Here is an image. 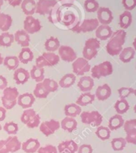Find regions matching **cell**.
<instances>
[{
    "mask_svg": "<svg viewBox=\"0 0 136 153\" xmlns=\"http://www.w3.org/2000/svg\"><path fill=\"white\" fill-rule=\"evenodd\" d=\"M126 32L124 30L120 29L112 33L109 41L106 44V49L108 54L111 56L118 55L123 49V46L125 43Z\"/></svg>",
    "mask_w": 136,
    "mask_h": 153,
    "instance_id": "cell-1",
    "label": "cell"
},
{
    "mask_svg": "<svg viewBox=\"0 0 136 153\" xmlns=\"http://www.w3.org/2000/svg\"><path fill=\"white\" fill-rule=\"evenodd\" d=\"M17 88L7 87L3 90V96L1 98L3 108L6 110H10L16 105V101L19 97Z\"/></svg>",
    "mask_w": 136,
    "mask_h": 153,
    "instance_id": "cell-2",
    "label": "cell"
},
{
    "mask_svg": "<svg viewBox=\"0 0 136 153\" xmlns=\"http://www.w3.org/2000/svg\"><path fill=\"white\" fill-rule=\"evenodd\" d=\"M100 48V41L97 38H89L85 41V46L82 51L83 58L87 61L92 60L98 54V50Z\"/></svg>",
    "mask_w": 136,
    "mask_h": 153,
    "instance_id": "cell-3",
    "label": "cell"
},
{
    "mask_svg": "<svg viewBox=\"0 0 136 153\" xmlns=\"http://www.w3.org/2000/svg\"><path fill=\"white\" fill-rule=\"evenodd\" d=\"M91 71L93 79H99L111 75L113 73V67L110 61H104L93 67Z\"/></svg>",
    "mask_w": 136,
    "mask_h": 153,
    "instance_id": "cell-4",
    "label": "cell"
},
{
    "mask_svg": "<svg viewBox=\"0 0 136 153\" xmlns=\"http://www.w3.org/2000/svg\"><path fill=\"white\" fill-rule=\"evenodd\" d=\"M81 120L84 124L92 127H99L103 122V116L97 111H83L81 113Z\"/></svg>",
    "mask_w": 136,
    "mask_h": 153,
    "instance_id": "cell-5",
    "label": "cell"
},
{
    "mask_svg": "<svg viewBox=\"0 0 136 153\" xmlns=\"http://www.w3.org/2000/svg\"><path fill=\"white\" fill-rule=\"evenodd\" d=\"M60 58L54 52H44L36 59V66L40 68L53 67L59 63Z\"/></svg>",
    "mask_w": 136,
    "mask_h": 153,
    "instance_id": "cell-6",
    "label": "cell"
},
{
    "mask_svg": "<svg viewBox=\"0 0 136 153\" xmlns=\"http://www.w3.org/2000/svg\"><path fill=\"white\" fill-rule=\"evenodd\" d=\"M123 129L126 132L125 140L126 143L136 144V120L132 119L124 122Z\"/></svg>",
    "mask_w": 136,
    "mask_h": 153,
    "instance_id": "cell-7",
    "label": "cell"
},
{
    "mask_svg": "<svg viewBox=\"0 0 136 153\" xmlns=\"http://www.w3.org/2000/svg\"><path fill=\"white\" fill-rule=\"evenodd\" d=\"M100 25V22L97 20V18L94 19H84L82 22L79 24L73 31L78 33H88L91 31H95L97 27Z\"/></svg>",
    "mask_w": 136,
    "mask_h": 153,
    "instance_id": "cell-8",
    "label": "cell"
},
{
    "mask_svg": "<svg viewBox=\"0 0 136 153\" xmlns=\"http://www.w3.org/2000/svg\"><path fill=\"white\" fill-rule=\"evenodd\" d=\"M73 71L75 76H83L86 73L91 71V65L88 61L84 58H78L72 64Z\"/></svg>",
    "mask_w": 136,
    "mask_h": 153,
    "instance_id": "cell-9",
    "label": "cell"
},
{
    "mask_svg": "<svg viewBox=\"0 0 136 153\" xmlns=\"http://www.w3.org/2000/svg\"><path fill=\"white\" fill-rule=\"evenodd\" d=\"M24 31L28 34H33L40 31L42 28L41 23L38 19L32 16H26L23 22Z\"/></svg>",
    "mask_w": 136,
    "mask_h": 153,
    "instance_id": "cell-10",
    "label": "cell"
},
{
    "mask_svg": "<svg viewBox=\"0 0 136 153\" xmlns=\"http://www.w3.org/2000/svg\"><path fill=\"white\" fill-rule=\"evenodd\" d=\"M57 3L56 0H38L36 2L35 13L42 16L49 14Z\"/></svg>",
    "mask_w": 136,
    "mask_h": 153,
    "instance_id": "cell-11",
    "label": "cell"
},
{
    "mask_svg": "<svg viewBox=\"0 0 136 153\" xmlns=\"http://www.w3.org/2000/svg\"><path fill=\"white\" fill-rule=\"evenodd\" d=\"M60 123L55 120H50L45 121L40 124V131L44 134L46 137L52 135L56 131L60 128Z\"/></svg>",
    "mask_w": 136,
    "mask_h": 153,
    "instance_id": "cell-12",
    "label": "cell"
},
{
    "mask_svg": "<svg viewBox=\"0 0 136 153\" xmlns=\"http://www.w3.org/2000/svg\"><path fill=\"white\" fill-rule=\"evenodd\" d=\"M58 50V56L60 59L66 62H73L77 58V55L72 47L68 46H60Z\"/></svg>",
    "mask_w": 136,
    "mask_h": 153,
    "instance_id": "cell-13",
    "label": "cell"
},
{
    "mask_svg": "<svg viewBox=\"0 0 136 153\" xmlns=\"http://www.w3.org/2000/svg\"><path fill=\"white\" fill-rule=\"evenodd\" d=\"M97 20L101 25H109L114 19L112 12L109 7H100L97 10Z\"/></svg>",
    "mask_w": 136,
    "mask_h": 153,
    "instance_id": "cell-14",
    "label": "cell"
},
{
    "mask_svg": "<svg viewBox=\"0 0 136 153\" xmlns=\"http://www.w3.org/2000/svg\"><path fill=\"white\" fill-rule=\"evenodd\" d=\"M34 102H35V97H34V95L29 93H25V94L19 95L16 104L19 105L22 108L28 109L31 108Z\"/></svg>",
    "mask_w": 136,
    "mask_h": 153,
    "instance_id": "cell-15",
    "label": "cell"
},
{
    "mask_svg": "<svg viewBox=\"0 0 136 153\" xmlns=\"http://www.w3.org/2000/svg\"><path fill=\"white\" fill-rule=\"evenodd\" d=\"M78 146L77 143L73 140H66L59 143L57 147V150L59 153H75L77 152Z\"/></svg>",
    "mask_w": 136,
    "mask_h": 153,
    "instance_id": "cell-16",
    "label": "cell"
},
{
    "mask_svg": "<svg viewBox=\"0 0 136 153\" xmlns=\"http://www.w3.org/2000/svg\"><path fill=\"white\" fill-rule=\"evenodd\" d=\"M112 31L111 28L109 25H100L97 27V29L95 30V35L96 38L99 40H107L111 36Z\"/></svg>",
    "mask_w": 136,
    "mask_h": 153,
    "instance_id": "cell-17",
    "label": "cell"
},
{
    "mask_svg": "<svg viewBox=\"0 0 136 153\" xmlns=\"http://www.w3.org/2000/svg\"><path fill=\"white\" fill-rule=\"evenodd\" d=\"M77 86L82 92H89V91H91L93 89L94 86V79L91 77V76H83L79 79V82L77 84Z\"/></svg>",
    "mask_w": 136,
    "mask_h": 153,
    "instance_id": "cell-18",
    "label": "cell"
},
{
    "mask_svg": "<svg viewBox=\"0 0 136 153\" xmlns=\"http://www.w3.org/2000/svg\"><path fill=\"white\" fill-rule=\"evenodd\" d=\"M111 96V89L108 84L100 85L97 88L95 92V97L99 101H105Z\"/></svg>",
    "mask_w": 136,
    "mask_h": 153,
    "instance_id": "cell-19",
    "label": "cell"
},
{
    "mask_svg": "<svg viewBox=\"0 0 136 153\" xmlns=\"http://www.w3.org/2000/svg\"><path fill=\"white\" fill-rule=\"evenodd\" d=\"M30 78L29 73L28 70L24 68H17L14 70L13 73V80L16 85H24L28 81Z\"/></svg>",
    "mask_w": 136,
    "mask_h": 153,
    "instance_id": "cell-20",
    "label": "cell"
},
{
    "mask_svg": "<svg viewBox=\"0 0 136 153\" xmlns=\"http://www.w3.org/2000/svg\"><path fill=\"white\" fill-rule=\"evenodd\" d=\"M40 147V143L38 140L34 138H29L26 141L23 142L21 146V149L26 153H34L37 152Z\"/></svg>",
    "mask_w": 136,
    "mask_h": 153,
    "instance_id": "cell-21",
    "label": "cell"
},
{
    "mask_svg": "<svg viewBox=\"0 0 136 153\" xmlns=\"http://www.w3.org/2000/svg\"><path fill=\"white\" fill-rule=\"evenodd\" d=\"M14 37V40L22 48L28 47L30 44V36L28 33L24 30H18L16 31Z\"/></svg>",
    "mask_w": 136,
    "mask_h": 153,
    "instance_id": "cell-22",
    "label": "cell"
},
{
    "mask_svg": "<svg viewBox=\"0 0 136 153\" xmlns=\"http://www.w3.org/2000/svg\"><path fill=\"white\" fill-rule=\"evenodd\" d=\"M4 141H5L6 149H7L8 153L16 152L21 149L22 143H20L18 137H16V136L8 137L6 140H4Z\"/></svg>",
    "mask_w": 136,
    "mask_h": 153,
    "instance_id": "cell-23",
    "label": "cell"
},
{
    "mask_svg": "<svg viewBox=\"0 0 136 153\" xmlns=\"http://www.w3.org/2000/svg\"><path fill=\"white\" fill-rule=\"evenodd\" d=\"M77 121L74 118L69 117H66L60 123L61 128L68 132H73V131H75L77 128Z\"/></svg>",
    "mask_w": 136,
    "mask_h": 153,
    "instance_id": "cell-24",
    "label": "cell"
},
{
    "mask_svg": "<svg viewBox=\"0 0 136 153\" xmlns=\"http://www.w3.org/2000/svg\"><path fill=\"white\" fill-rule=\"evenodd\" d=\"M123 123L124 120L122 115L117 114L109 119L108 128L110 129V131H115V130H117L120 128H121L123 126Z\"/></svg>",
    "mask_w": 136,
    "mask_h": 153,
    "instance_id": "cell-25",
    "label": "cell"
},
{
    "mask_svg": "<svg viewBox=\"0 0 136 153\" xmlns=\"http://www.w3.org/2000/svg\"><path fill=\"white\" fill-rule=\"evenodd\" d=\"M81 113H82V108L76 103L66 105L64 107V114H65L66 117L75 118L80 115Z\"/></svg>",
    "mask_w": 136,
    "mask_h": 153,
    "instance_id": "cell-26",
    "label": "cell"
},
{
    "mask_svg": "<svg viewBox=\"0 0 136 153\" xmlns=\"http://www.w3.org/2000/svg\"><path fill=\"white\" fill-rule=\"evenodd\" d=\"M21 8L26 16H32L36 10V2L34 0H22Z\"/></svg>",
    "mask_w": 136,
    "mask_h": 153,
    "instance_id": "cell-27",
    "label": "cell"
},
{
    "mask_svg": "<svg viewBox=\"0 0 136 153\" xmlns=\"http://www.w3.org/2000/svg\"><path fill=\"white\" fill-rule=\"evenodd\" d=\"M94 100H95V95L91 94L90 92L83 93L77 99L76 104L80 106V107H83V106H86L90 104H92Z\"/></svg>",
    "mask_w": 136,
    "mask_h": 153,
    "instance_id": "cell-28",
    "label": "cell"
},
{
    "mask_svg": "<svg viewBox=\"0 0 136 153\" xmlns=\"http://www.w3.org/2000/svg\"><path fill=\"white\" fill-rule=\"evenodd\" d=\"M135 55V49L132 47H126L119 54V58L123 63L130 62Z\"/></svg>",
    "mask_w": 136,
    "mask_h": 153,
    "instance_id": "cell-29",
    "label": "cell"
},
{
    "mask_svg": "<svg viewBox=\"0 0 136 153\" xmlns=\"http://www.w3.org/2000/svg\"><path fill=\"white\" fill-rule=\"evenodd\" d=\"M132 22V16L130 11L125 10L120 15L119 24L123 30L128 28L131 25Z\"/></svg>",
    "mask_w": 136,
    "mask_h": 153,
    "instance_id": "cell-30",
    "label": "cell"
},
{
    "mask_svg": "<svg viewBox=\"0 0 136 153\" xmlns=\"http://www.w3.org/2000/svg\"><path fill=\"white\" fill-rule=\"evenodd\" d=\"M17 58L19 62L26 64L30 61H32V60L34 59V54L28 47L22 48L20 53L19 54V56Z\"/></svg>",
    "mask_w": 136,
    "mask_h": 153,
    "instance_id": "cell-31",
    "label": "cell"
},
{
    "mask_svg": "<svg viewBox=\"0 0 136 153\" xmlns=\"http://www.w3.org/2000/svg\"><path fill=\"white\" fill-rule=\"evenodd\" d=\"M76 77L73 73H68L66 74L60 79L58 82V85L62 88H69L74 85L76 82Z\"/></svg>",
    "mask_w": 136,
    "mask_h": 153,
    "instance_id": "cell-32",
    "label": "cell"
},
{
    "mask_svg": "<svg viewBox=\"0 0 136 153\" xmlns=\"http://www.w3.org/2000/svg\"><path fill=\"white\" fill-rule=\"evenodd\" d=\"M13 19L8 14L0 12V30L4 32L8 31L12 25Z\"/></svg>",
    "mask_w": 136,
    "mask_h": 153,
    "instance_id": "cell-33",
    "label": "cell"
},
{
    "mask_svg": "<svg viewBox=\"0 0 136 153\" xmlns=\"http://www.w3.org/2000/svg\"><path fill=\"white\" fill-rule=\"evenodd\" d=\"M29 75L30 78H31L33 80L35 81L37 83L42 82L43 81V79H44V69L40 68V67H37V66L34 65L31 70V71H30Z\"/></svg>",
    "mask_w": 136,
    "mask_h": 153,
    "instance_id": "cell-34",
    "label": "cell"
},
{
    "mask_svg": "<svg viewBox=\"0 0 136 153\" xmlns=\"http://www.w3.org/2000/svg\"><path fill=\"white\" fill-rule=\"evenodd\" d=\"M60 41L57 37H50L46 40L44 43V46L46 50L48 52H54L58 50L60 47Z\"/></svg>",
    "mask_w": 136,
    "mask_h": 153,
    "instance_id": "cell-35",
    "label": "cell"
},
{
    "mask_svg": "<svg viewBox=\"0 0 136 153\" xmlns=\"http://www.w3.org/2000/svg\"><path fill=\"white\" fill-rule=\"evenodd\" d=\"M114 109L117 114L122 115L128 111L129 109V104L126 99H120L114 104Z\"/></svg>",
    "mask_w": 136,
    "mask_h": 153,
    "instance_id": "cell-36",
    "label": "cell"
},
{
    "mask_svg": "<svg viewBox=\"0 0 136 153\" xmlns=\"http://www.w3.org/2000/svg\"><path fill=\"white\" fill-rule=\"evenodd\" d=\"M19 61L16 56H7L4 58L3 64L9 70H15L18 68Z\"/></svg>",
    "mask_w": 136,
    "mask_h": 153,
    "instance_id": "cell-37",
    "label": "cell"
},
{
    "mask_svg": "<svg viewBox=\"0 0 136 153\" xmlns=\"http://www.w3.org/2000/svg\"><path fill=\"white\" fill-rule=\"evenodd\" d=\"M14 41L13 34L9 32H3L0 34V46L2 47H10Z\"/></svg>",
    "mask_w": 136,
    "mask_h": 153,
    "instance_id": "cell-38",
    "label": "cell"
},
{
    "mask_svg": "<svg viewBox=\"0 0 136 153\" xmlns=\"http://www.w3.org/2000/svg\"><path fill=\"white\" fill-rule=\"evenodd\" d=\"M49 93L45 89L42 82L37 83L34 92H33V95L34 97H37L38 99H46L49 96Z\"/></svg>",
    "mask_w": 136,
    "mask_h": 153,
    "instance_id": "cell-39",
    "label": "cell"
},
{
    "mask_svg": "<svg viewBox=\"0 0 136 153\" xmlns=\"http://www.w3.org/2000/svg\"><path fill=\"white\" fill-rule=\"evenodd\" d=\"M95 134L97 137H98V138H100V140H106L110 138L111 131L108 127L100 126L99 127H97V129L96 131Z\"/></svg>",
    "mask_w": 136,
    "mask_h": 153,
    "instance_id": "cell-40",
    "label": "cell"
},
{
    "mask_svg": "<svg viewBox=\"0 0 136 153\" xmlns=\"http://www.w3.org/2000/svg\"><path fill=\"white\" fill-rule=\"evenodd\" d=\"M43 87L45 88V89L48 91V92L50 94V93L55 92L58 89V83L55 82L53 79H44L43 81L42 82Z\"/></svg>",
    "mask_w": 136,
    "mask_h": 153,
    "instance_id": "cell-41",
    "label": "cell"
},
{
    "mask_svg": "<svg viewBox=\"0 0 136 153\" xmlns=\"http://www.w3.org/2000/svg\"><path fill=\"white\" fill-rule=\"evenodd\" d=\"M36 114H37V113L33 108L25 109L24 111L22 112V116H21V121H22V123L26 126L36 116Z\"/></svg>",
    "mask_w": 136,
    "mask_h": 153,
    "instance_id": "cell-42",
    "label": "cell"
},
{
    "mask_svg": "<svg viewBox=\"0 0 136 153\" xmlns=\"http://www.w3.org/2000/svg\"><path fill=\"white\" fill-rule=\"evenodd\" d=\"M100 7V4L97 0H85L84 2V8L88 13L97 11Z\"/></svg>",
    "mask_w": 136,
    "mask_h": 153,
    "instance_id": "cell-43",
    "label": "cell"
},
{
    "mask_svg": "<svg viewBox=\"0 0 136 153\" xmlns=\"http://www.w3.org/2000/svg\"><path fill=\"white\" fill-rule=\"evenodd\" d=\"M111 144L112 149L114 151H121L125 148L126 142L125 138L117 137V138L112 139Z\"/></svg>",
    "mask_w": 136,
    "mask_h": 153,
    "instance_id": "cell-44",
    "label": "cell"
},
{
    "mask_svg": "<svg viewBox=\"0 0 136 153\" xmlns=\"http://www.w3.org/2000/svg\"><path fill=\"white\" fill-rule=\"evenodd\" d=\"M3 128L6 131V133H7L10 135H14L18 132V130H19L18 125L14 122L6 123L4 125Z\"/></svg>",
    "mask_w": 136,
    "mask_h": 153,
    "instance_id": "cell-45",
    "label": "cell"
},
{
    "mask_svg": "<svg viewBox=\"0 0 136 153\" xmlns=\"http://www.w3.org/2000/svg\"><path fill=\"white\" fill-rule=\"evenodd\" d=\"M118 94L120 99H126L132 94H136V91L132 88H120L118 89Z\"/></svg>",
    "mask_w": 136,
    "mask_h": 153,
    "instance_id": "cell-46",
    "label": "cell"
},
{
    "mask_svg": "<svg viewBox=\"0 0 136 153\" xmlns=\"http://www.w3.org/2000/svg\"><path fill=\"white\" fill-rule=\"evenodd\" d=\"M37 153H58L57 148L53 145H46L40 147L37 150Z\"/></svg>",
    "mask_w": 136,
    "mask_h": 153,
    "instance_id": "cell-47",
    "label": "cell"
},
{
    "mask_svg": "<svg viewBox=\"0 0 136 153\" xmlns=\"http://www.w3.org/2000/svg\"><path fill=\"white\" fill-rule=\"evenodd\" d=\"M122 4L126 10H133L136 7V0H122Z\"/></svg>",
    "mask_w": 136,
    "mask_h": 153,
    "instance_id": "cell-48",
    "label": "cell"
},
{
    "mask_svg": "<svg viewBox=\"0 0 136 153\" xmlns=\"http://www.w3.org/2000/svg\"><path fill=\"white\" fill-rule=\"evenodd\" d=\"M40 117L38 114H36V116L28 123L26 125L27 127L30 128H34L38 127V126H40Z\"/></svg>",
    "mask_w": 136,
    "mask_h": 153,
    "instance_id": "cell-49",
    "label": "cell"
},
{
    "mask_svg": "<svg viewBox=\"0 0 136 153\" xmlns=\"http://www.w3.org/2000/svg\"><path fill=\"white\" fill-rule=\"evenodd\" d=\"M78 153H93V148L90 144H82L79 146Z\"/></svg>",
    "mask_w": 136,
    "mask_h": 153,
    "instance_id": "cell-50",
    "label": "cell"
},
{
    "mask_svg": "<svg viewBox=\"0 0 136 153\" xmlns=\"http://www.w3.org/2000/svg\"><path fill=\"white\" fill-rule=\"evenodd\" d=\"M7 79L3 76H0V90H4L7 88Z\"/></svg>",
    "mask_w": 136,
    "mask_h": 153,
    "instance_id": "cell-51",
    "label": "cell"
},
{
    "mask_svg": "<svg viewBox=\"0 0 136 153\" xmlns=\"http://www.w3.org/2000/svg\"><path fill=\"white\" fill-rule=\"evenodd\" d=\"M3 1H8L9 4L11 5L12 7H16V6L20 5L22 0H3Z\"/></svg>",
    "mask_w": 136,
    "mask_h": 153,
    "instance_id": "cell-52",
    "label": "cell"
},
{
    "mask_svg": "<svg viewBox=\"0 0 136 153\" xmlns=\"http://www.w3.org/2000/svg\"><path fill=\"white\" fill-rule=\"evenodd\" d=\"M0 153H8L7 149H6L4 140H0Z\"/></svg>",
    "mask_w": 136,
    "mask_h": 153,
    "instance_id": "cell-53",
    "label": "cell"
},
{
    "mask_svg": "<svg viewBox=\"0 0 136 153\" xmlns=\"http://www.w3.org/2000/svg\"><path fill=\"white\" fill-rule=\"evenodd\" d=\"M6 117V109L3 107H0V122H2Z\"/></svg>",
    "mask_w": 136,
    "mask_h": 153,
    "instance_id": "cell-54",
    "label": "cell"
},
{
    "mask_svg": "<svg viewBox=\"0 0 136 153\" xmlns=\"http://www.w3.org/2000/svg\"><path fill=\"white\" fill-rule=\"evenodd\" d=\"M3 61H4V58H2L1 55L0 54V65H1V64H3Z\"/></svg>",
    "mask_w": 136,
    "mask_h": 153,
    "instance_id": "cell-55",
    "label": "cell"
},
{
    "mask_svg": "<svg viewBox=\"0 0 136 153\" xmlns=\"http://www.w3.org/2000/svg\"><path fill=\"white\" fill-rule=\"evenodd\" d=\"M3 3H4V1L3 0H0V9H1V6L3 5Z\"/></svg>",
    "mask_w": 136,
    "mask_h": 153,
    "instance_id": "cell-56",
    "label": "cell"
},
{
    "mask_svg": "<svg viewBox=\"0 0 136 153\" xmlns=\"http://www.w3.org/2000/svg\"><path fill=\"white\" fill-rule=\"evenodd\" d=\"M1 128H2V127H1V126L0 125V131H1Z\"/></svg>",
    "mask_w": 136,
    "mask_h": 153,
    "instance_id": "cell-57",
    "label": "cell"
},
{
    "mask_svg": "<svg viewBox=\"0 0 136 153\" xmlns=\"http://www.w3.org/2000/svg\"><path fill=\"white\" fill-rule=\"evenodd\" d=\"M57 1H64V0H57Z\"/></svg>",
    "mask_w": 136,
    "mask_h": 153,
    "instance_id": "cell-58",
    "label": "cell"
},
{
    "mask_svg": "<svg viewBox=\"0 0 136 153\" xmlns=\"http://www.w3.org/2000/svg\"><path fill=\"white\" fill-rule=\"evenodd\" d=\"M0 99H1V98H0Z\"/></svg>",
    "mask_w": 136,
    "mask_h": 153,
    "instance_id": "cell-59",
    "label": "cell"
}]
</instances>
